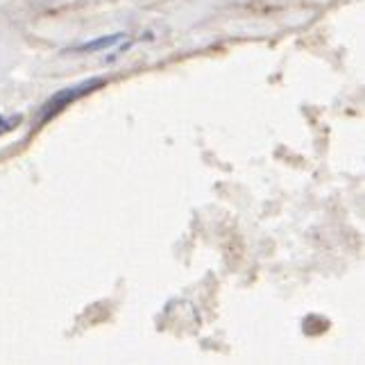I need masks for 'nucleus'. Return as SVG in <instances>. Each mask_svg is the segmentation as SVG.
<instances>
[{
  "label": "nucleus",
  "instance_id": "nucleus-1",
  "mask_svg": "<svg viewBox=\"0 0 365 365\" xmlns=\"http://www.w3.org/2000/svg\"><path fill=\"white\" fill-rule=\"evenodd\" d=\"M103 84V80H91V82H86V84H80V86H73V89H64V91H59L50 103L46 105V118L50 116H55L57 111H61L64 107H68V103H75L78 98H82L84 93H89L93 91V86H100Z\"/></svg>",
  "mask_w": 365,
  "mask_h": 365
},
{
  "label": "nucleus",
  "instance_id": "nucleus-2",
  "mask_svg": "<svg viewBox=\"0 0 365 365\" xmlns=\"http://www.w3.org/2000/svg\"><path fill=\"white\" fill-rule=\"evenodd\" d=\"M125 34H111V36H103V39H96L91 43H84V46H78L75 50H80V53H93V50H100V48H109L114 46L123 39Z\"/></svg>",
  "mask_w": 365,
  "mask_h": 365
},
{
  "label": "nucleus",
  "instance_id": "nucleus-3",
  "mask_svg": "<svg viewBox=\"0 0 365 365\" xmlns=\"http://www.w3.org/2000/svg\"><path fill=\"white\" fill-rule=\"evenodd\" d=\"M0 123H3V118H0Z\"/></svg>",
  "mask_w": 365,
  "mask_h": 365
}]
</instances>
